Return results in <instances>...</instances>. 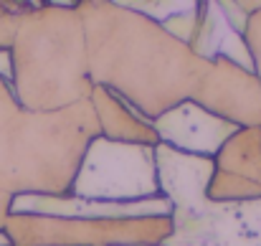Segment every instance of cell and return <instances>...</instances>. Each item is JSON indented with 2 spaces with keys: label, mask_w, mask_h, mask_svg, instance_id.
I'll return each mask as SVG.
<instances>
[{
  "label": "cell",
  "mask_w": 261,
  "mask_h": 246,
  "mask_svg": "<svg viewBox=\"0 0 261 246\" xmlns=\"http://www.w3.org/2000/svg\"><path fill=\"white\" fill-rule=\"evenodd\" d=\"M74 8L84 26L94 84L119 94L150 122L193 96L205 59L158 20L124 3L84 0Z\"/></svg>",
  "instance_id": "cell-1"
},
{
  "label": "cell",
  "mask_w": 261,
  "mask_h": 246,
  "mask_svg": "<svg viewBox=\"0 0 261 246\" xmlns=\"http://www.w3.org/2000/svg\"><path fill=\"white\" fill-rule=\"evenodd\" d=\"M94 137L99 125L89 99L56 112H31L0 79V190L69 195Z\"/></svg>",
  "instance_id": "cell-2"
},
{
  "label": "cell",
  "mask_w": 261,
  "mask_h": 246,
  "mask_svg": "<svg viewBox=\"0 0 261 246\" xmlns=\"http://www.w3.org/2000/svg\"><path fill=\"white\" fill-rule=\"evenodd\" d=\"M13 91L31 112H56L94 91L87 36L74 5L28 3L10 48Z\"/></svg>",
  "instance_id": "cell-3"
},
{
  "label": "cell",
  "mask_w": 261,
  "mask_h": 246,
  "mask_svg": "<svg viewBox=\"0 0 261 246\" xmlns=\"http://www.w3.org/2000/svg\"><path fill=\"white\" fill-rule=\"evenodd\" d=\"M5 234L13 246H163L173 236V218H64L10 213Z\"/></svg>",
  "instance_id": "cell-4"
},
{
  "label": "cell",
  "mask_w": 261,
  "mask_h": 246,
  "mask_svg": "<svg viewBox=\"0 0 261 246\" xmlns=\"http://www.w3.org/2000/svg\"><path fill=\"white\" fill-rule=\"evenodd\" d=\"M69 195L101 203H135L163 195L155 147L94 137Z\"/></svg>",
  "instance_id": "cell-5"
},
{
  "label": "cell",
  "mask_w": 261,
  "mask_h": 246,
  "mask_svg": "<svg viewBox=\"0 0 261 246\" xmlns=\"http://www.w3.org/2000/svg\"><path fill=\"white\" fill-rule=\"evenodd\" d=\"M190 102L236 127H261L259 77L231 59H205Z\"/></svg>",
  "instance_id": "cell-6"
},
{
  "label": "cell",
  "mask_w": 261,
  "mask_h": 246,
  "mask_svg": "<svg viewBox=\"0 0 261 246\" xmlns=\"http://www.w3.org/2000/svg\"><path fill=\"white\" fill-rule=\"evenodd\" d=\"M205 198L213 203L261 201V127L236 130L216 153Z\"/></svg>",
  "instance_id": "cell-7"
},
{
  "label": "cell",
  "mask_w": 261,
  "mask_h": 246,
  "mask_svg": "<svg viewBox=\"0 0 261 246\" xmlns=\"http://www.w3.org/2000/svg\"><path fill=\"white\" fill-rule=\"evenodd\" d=\"M160 145H168L177 153L198 155V158H216V153L226 145V140L241 130L208 109L198 107L195 102H182L173 109H168L163 117L152 122Z\"/></svg>",
  "instance_id": "cell-8"
},
{
  "label": "cell",
  "mask_w": 261,
  "mask_h": 246,
  "mask_svg": "<svg viewBox=\"0 0 261 246\" xmlns=\"http://www.w3.org/2000/svg\"><path fill=\"white\" fill-rule=\"evenodd\" d=\"M91 109L96 114L99 135L114 142H129V145H147L158 147L160 137L150 119H145L137 109H132L119 94H114L107 86L94 84V91L89 96Z\"/></svg>",
  "instance_id": "cell-9"
},
{
  "label": "cell",
  "mask_w": 261,
  "mask_h": 246,
  "mask_svg": "<svg viewBox=\"0 0 261 246\" xmlns=\"http://www.w3.org/2000/svg\"><path fill=\"white\" fill-rule=\"evenodd\" d=\"M28 3H0V48H13L18 33V18Z\"/></svg>",
  "instance_id": "cell-10"
},
{
  "label": "cell",
  "mask_w": 261,
  "mask_h": 246,
  "mask_svg": "<svg viewBox=\"0 0 261 246\" xmlns=\"http://www.w3.org/2000/svg\"><path fill=\"white\" fill-rule=\"evenodd\" d=\"M0 79L13 84V56H10V48H0Z\"/></svg>",
  "instance_id": "cell-11"
},
{
  "label": "cell",
  "mask_w": 261,
  "mask_h": 246,
  "mask_svg": "<svg viewBox=\"0 0 261 246\" xmlns=\"http://www.w3.org/2000/svg\"><path fill=\"white\" fill-rule=\"evenodd\" d=\"M10 208H13V195L0 190V231H5V224L10 218Z\"/></svg>",
  "instance_id": "cell-12"
},
{
  "label": "cell",
  "mask_w": 261,
  "mask_h": 246,
  "mask_svg": "<svg viewBox=\"0 0 261 246\" xmlns=\"http://www.w3.org/2000/svg\"><path fill=\"white\" fill-rule=\"evenodd\" d=\"M5 246H13V244H5Z\"/></svg>",
  "instance_id": "cell-13"
}]
</instances>
